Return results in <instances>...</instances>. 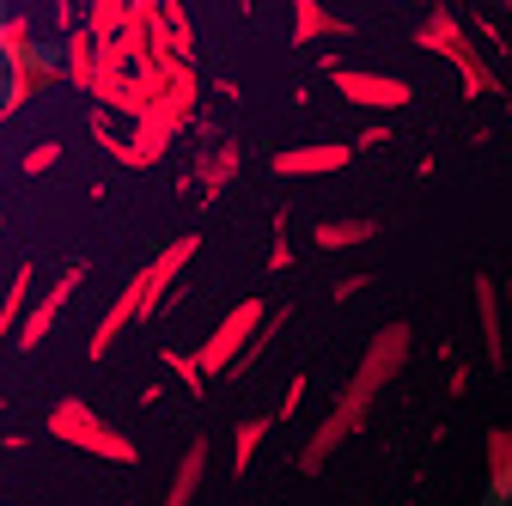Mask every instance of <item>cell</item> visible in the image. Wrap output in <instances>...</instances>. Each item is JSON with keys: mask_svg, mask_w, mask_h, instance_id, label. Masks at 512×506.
Returning a JSON list of instances; mask_svg holds the SVG:
<instances>
[{"mask_svg": "<svg viewBox=\"0 0 512 506\" xmlns=\"http://www.w3.org/2000/svg\"><path fill=\"white\" fill-rule=\"evenodd\" d=\"M49 433L61 439V446H80V452L110 458V464H122V470H135V464H141L135 439H128L122 427H110V421H104L92 403H80V397H61V403L49 409Z\"/></svg>", "mask_w": 512, "mask_h": 506, "instance_id": "cell-1", "label": "cell"}, {"mask_svg": "<svg viewBox=\"0 0 512 506\" xmlns=\"http://www.w3.org/2000/svg\"><path fill=\"white\" fill-rule=\"evenodd\" d=\"M415 43L452 61L470 98H494V92H500V80H494V68H488V55L476 49V37L458 25V13H452V7H433V13H427V25L415 31Z\"/></svg>", "mask_w": 512, "mask_h": 506, "instance_id": "cell-2", "label": "cell"}, {"mask_svg": "<svg viewBox=\"0 0 512 506\" xmlns=\"http://www.w3.org/2000/svg\"><path fill=\"white\" fill-rule=\"evenodd\" d=\"M409 354H415V330H409L403 318L378 324V330H372V342L360 348V366H354V378H348V391L372 403V397L391 385L397 372H409Z\"/></svg>", "mask_w": 512, "mask_h": 506, "instance_id": "cell-3", "label": "cell"}, {"mask_svg": "<svg viewBox=\"0 0 512 506\" xmlns=\"http://www.w3.org/2000/svg\"><path fill=\"white\" fill-rule=\"evenodd\" d=\"M366 409H372L366 397L342 391V397H336V409H330L324 421H317V427H311V439H305V446H299V470H305V476H317V470H330V458H336V452L348 446V439H354V433L366 427Z\"/></svg>", "mask_w": 512, "mask_h": 506, "instance_id": "cell-4", "label": "cell"}, {"mask_svg": "<svg viewBox=\"0 0 512 506\" xmlns=\"http://www.w3.org/2000/svg\"><path fill=\"white\" fill-rule=\"evenodd\" d=\"M269 318V311H263V299H238L232 311H226V318L214 324V336L196 348V366H202V378L214 372V378H226L232 372V360L250 348V336H256V324H263Z\"/></svg>", "mask_w": 512, "mask_h": 506, "instance_id": "cell-5", "label": "cell"}, {"mask_svg": "<svg viewBox=\"0 0 512 506\" xmlns=\"http://www.w3.org/2000/svg\"><path fill=\"white\" fill-rule=\"evenodd\" d=\"M80 281H86V263H74L68 275H55V287L37 299V305H25V318H19V348H43L49 342V330H55V318H61V311H68V299L80 293Z\"/></svg>", "mask_w": 512, "mask_h": 506, "instance_id": "cell-6", "label": "cell"}, {"mask_svg": "<svg viewBox=\"0 0 512 506\" xmlns=\"http://www.w3.org/2000/svg\"><path fill=\"white\" fill-rule=\"evenodd\" d=\"M336 92H342L348 104H360V110H403V104L415 98L409 80L378 74V68H336Z\"/></svg>", "mask_w": 512, "mask_h": 506, "instance_id": "cell-7", "label": "cell"}, {"mask_svg": "<svg viewBox=\"0 0 512 506\" xmlns=\"http://www.w3.org/2000/svg\"><path fill=\"white\" fill-rule=\"evenodd\" d=\"M196 250H202V238L196 232H183V238H171L165 250H159V257L141 269V287H147V311H141V318H153V311H159V299H165V287L189 269V263H196Z\"/></svg>", "mask_w": 512, "mask_h": 506, "instance_id": "cell-8", "label": "cell"}, {"mask_svg": "<svg viewBox=\"0 0 512 506\" xmlns=\"http://www.w3.org/2000/svg\"><path fill=\"white\" fill-rule=\"evenodd\" d=\"M61 80V61H49L43 49H31L25 61H13L7 68V98H0V116H13V110H25L37 92H49Z\"/></svg>", "mask_w": 512, "mask_h": 506, "instance_id": "cell-9", "label": "cell"}, {"mask_svg": "<svg viewBox=\"0 0 512 506\" xmlns=\"http://www.w3.org/2000/svg\"><path fill=\"white\" fill-rule=\"evenodd\" d=\"M354 147L342 141H311V147H287L275 153V177H330V171H348Z\"/></svg>", "mask_w": 512, "mask_h": 506, "instance_id": "cell-10", "label": "cell"}, {"mask_svg": "<svg viewBox=\"0 0 512 506\" xmlns=\"http://www.w3.org/2000/svg\"><path fill=\"white\" fill-rule=\"evenodd\" d=\"M141 311H147V287H141V275H135V281H128V287L116 293V305H110V311H104V318H98V330H92V342H86V354H92V360H104V354L116 348V336H122L128 324H135V318H141Z\"/></svg>", "mask_w": 512, "mask_h": 506, "instance_id": "cell-11", "label": "cell"}, {"mask_svg": "<svg viewBox=\"0 0 512 506\" xmlns=\"http://www.w3.org/2000/svg\"><path fill=\"white\" fill-rule=\"evenodd\" d=\"M208 458H214V446H208V439H189V446H183V458H177V470H171L165 506H196V494H202V482H208Z\"/></svg>", "mask_w": 512, "mask_h": 506, "instance_id": "cell-12", "label": "cell"}, {"mask_svg": "<svg viewBox=\"0 0 512 506\" xmlns=\"http://www.w3.org/2000/svg\"><path fill=\"white\" fill-rule=\"evenodd\" d=\"M476 324H482V348H488V360L494 366H506V311H500V287H494V275H476Z\"/></svg>", "mask_w": 512, "mask_h": 506, "instance_id": "cell-13", "label": "cell"}, {"mask_svg": "<svg viewBox=\"0 0 512 506\" xmlns=\"http://www.w3.org/2000/svg\"><path fill=\"white\" fill-rule=\"evenodd\" d=\"M317 37H354V25L330 13L324 0H293V43H317Z\"/></svg>", "mask_w": 512, "mask_h": 506, "instance_id": "cell-14", "label": "cell"}, {"mask_svg": "<svg viewBox=\"0 0 512 506\" xmlns=\"http://www.w3.org/2000/svg\"><path fill=\"white\" fill-rule=\"evenodd\" d=\"M488 494L506 506L512 500V421L488 433Z\"/></svg>", "mask_w": 512, "mask_h": 506, "instance_id": "cell-15", "label": "cell"}, {"mask_svg": "<svg viewBox=\"0 0 512 506\" xmlns=\"http://www.w3.org/2000/svg\"><path fill=\"white\" fill-rule=\"evenodd\" d=\"M31 293H37V269H31V263H19V269H13V281H7V299H0V336H13V330H19Z\"/></svg>", "mask_w": 512, "mask_h": 506, "instance_id": "cell-16", "label": "cell"}, {"mask_svg": "<svg viewBox=\"0 0 512 506\" xmlns=\"http://www.w3.org/2000/svg\"><path fill=\"white\" fill-rule=\"evenodd\" d=\"M372 238H378L372 220H324V226H311L317 250H354V244H372Z\"/></svg>", "mask_w": 512, "mask_h": 506, "instance_id": "cell-17", "label": "cell"}, {"mask_svg": "<svg viewBox=\"0 0 512 506\" xmlns=\"http://www.w3.org/2000/svg\"><path fill=\"white\" fill-rule=\"evenodd\" d=\"M269 415H250V421H238V433H232V476H244L250 464H256V452H263V439H269Z\"/></svg>", "mask_w": 512, "mask_h": 506, "instance_id": "cell-18", "label": "cell"}, {"mask_svg": "<svg viewBox=\"0 0 512 506\" xmlns=\"http://www.w3.org/2000/svg\"><path fill=\"white\" fill-rule=\"evenodd\" d=\"M92 68H98V43L86 25H68V80L74 86H92Z\"/></svg>", "mask_w": 512, "mask_h": 506, "instance_id": "cell-19", "label": "cell"}, {"mask_svg": "<svg viewBox=\"0 0 512 506\" xmlns=\"http://www.w3.org/2000/svg\"><path fill=\"white\" fill-rule=\"evenodd\" d=\"M122 19H128V0H86V31H92V43H116Z\"/></svg>", "mask_w": 512, "mask_h": 506, "instance_id": "cell-20", "label": "cell"}, {"mask_svg": "<svg viewBox=\"0 0 512 506\" xmlns=\"http://www.w3.org/2000/svg\"><path fill=\"white\" fill-rule=\"evenodd\" d=\"M37 49V37H31V19L19 13V19H0V61H7V68H13V61H25Z\"/></svg>", "mask_w": 512, "mask_h": 506, "instance_id": "cell-21", "label": "cell"}, {"mask_svg": "<svg viewBox=\"0 0 512 506\" xmlns=\"http://www.w3.org/2000/svg\"><path fill=\"white\" fill-rule=\"evenodd\" d=\"M232 177H238V147L226 141L220 153H208V159H202V189H208V196H220Z\"/></svg>", "mask_w": 512, "mask_h": 506, "instance_id": "cell-22", "label": "cell"}, {"mask_svg": "<svg viewBox=\"0 0 512 506\" xmlns=\"http://www.w3.org/2000/svg\"><path fill=\"white\" fill-rule=\"evenodd\" d=\"M165 366L177 372V385H183L189 397H202V391H208V378H202V366H196V354H177V348H171V354H165Z\"/></svg>", "mask_w": 512, "mask_h": 506, "instance_id": "cell-23", "label": "cell"}, {"mask_svg": "<svg viewBox=\"0 0 512 506\" xmlns=\"http://www.w3.org/2000/svg\"><path fill=\"white\" fill-rule=\"evenodd\" d=\"M269 269H293V238H287V214H275V244H269Z\"/></svg>", "mask_w": 512, "mask_h": 506, "instance_id": "cell-24", "label": "cell"}, {"mask_svg": "<svg viewBox=\"0 0 512 506\" xmlns=\"http://www.w3.org/2000/svg\"><path fill=\"white\" fill-rule=\"evenodd\" d=\"M61 165V147L55 141H37L31 153H25V177H43V171H55Z\"/></svg>", "mask_w": 512, "mask_h": 506, "instance_id": "cell-25", "label": "cell"}, {"mask_svg": "<svg viewBox=\"0 0 512 506\" xmlns=\"http://www.w3.org/2000/svg\"><path fill=\"white\" fill-rule=\"evenodd\" d=\"M299 403H305V372H293V378H287V391H281V409H275L269 421H293V415H299Z\"/></svg>", "mask_w": 512, "mask_h": 506, "instance_id": "cell-26", "label": "cell"}, {"mask_svg": "<svg viewBox=\"0 0 512 506\" xmlns=\"http://www.w3.org/2000/svg\"><path fill=\"white\" fill-rule=\"evenodd\" d=\"M366 281H372V275H342V281H336V299H354V293H366Z\"/></svg>", "mask_w": 512, "mask_h": 506, "instance_id": "cell-27", "label": "cell"}, {"mask_svg": "<svg viewBox=\"0 0 512 506\" xmlns=\"http://www.w3.org/2000/svg\"><path fill=\"white\" fill-rule=\"evenodd\" d=\"M500 311H506V330H512V275H506V299H500Z\"/></svg>", "mask_w": 512, "mask_h": 506, "instance_id": "cell-28", "label": "cell"}, {"mask_svg": "<svg viewBox=\"0 0 512 506\" xmlns=\"http://www.w3.org/2000/svg\"><path fill=\"white\" fill-rule=\"evenodd\" d=\"M415 7H433V0H415Z\"/></svg>", "mask_w": 512, "mask_h": 506, "instance_id": "cell-29", "label": "cell"}, {"mask_svg": "<svg viewBox=\"0 0 512 506\" xmlns=\"http://www.w3.org/2000/svg\"><path fill=\"white\" fill-rule=\"evenodd\" d=\"M506 122H512V104H506Z\"/></svg>", "mask_w": 512, "mask_h": 506, "instance_id": "cell-30", "label": "cell"}, {"mask_svg": "<svg viewBox=\"0 0 512 506\" xmlns=\"http://www.w3.org/2000/svg\"><path fill=\"white\" fill-rule=\"evenodd\" d=\"M0 409H7V403H0Z\"/></svg>", "mask_w": 512, "mask_h": 506, "instance_id": "cell-31", "label": "cell"}, {"mask_svg": "<svg viewBox=\"0 0 512 506\" xmlns=\"http://www.w3.org/2000/svg\"><path fill=\"white\" fill-rule=\"evenodd\" d=\"M0 226H7V220H0Z\"/></svg>", "mask_w": 512, "mask_h": 506, "instance_id": "cell-32", "label": "cell"}]
</instances>
